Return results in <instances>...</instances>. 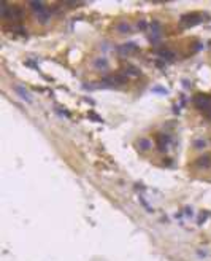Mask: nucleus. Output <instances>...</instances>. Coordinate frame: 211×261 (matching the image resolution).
Segmentation results:
<instances>
[{
    "label": "nucleus",
    "mask_w": 211,
    "mask_h": 261,
    "mask_svg": "<svg viewBox=\"0 0 211 261\" xmlns=\"http://www.w3.org/2000/svg\"><path fill=\"white\" fill-rule=\"evenodd\" d=\"M195 164L198 166V167H203V169L210 167V166H211V156H202V158H198Z\"/></svg>",
    "instance_id": "nucleus-7"
},
{
    "label": "nucleus",
    "mask_w": 211,
    "mask_h": 261,
    "mask_svg": "<svg viewBox=\"0 0 211 261\" xmlns=\"http://www.w3.org/2000/svg\"><path fill=\"white\" fill-rule=\"evenodd\" d=\"M49 19H51V15H49L48 10H44V11H41V13H38V15H37V21H38V23H41V24L49 23Z\"/></svg>",
    "instance_id": "nucleus-8"
},
{
    "label": "nucleus",
    "mask_w": 211,
    "mask_h": 261,
    "mask_svg": "<svg viewBox=\"0 0 211 261\" xmlns=\"http://www.w3.org/2000/svg\"><path fill=\"white\" fill-rule=\"evenodd\" d=\"M124 72H126V73H130V75H138V73H140L135 67H129V69L126 67V70H124Z\"/></svg>",
    "instance_id": "nucleus-11"
},
{
    "label": "nucleus",
    "mask_w": 211,
    "mask_h": 261,
    "mask_svg": "<svg viewBox=\"0 0 211 261\" xmlns=\"http://www.w3.org/2000/svg\"><path fill=\"white\" fill-rule=\"evenodd\" d=\"M94 67H95L97 70H108L110 62L106 61V57H97V59L94 61Z\"/></svg>",
    "instance_id": "nucleus-4"
},
{
    "label": "nucleus",
    "mask_w": 211,
    "mask_h": 261,
    "mask_svg": "<svg viewBox=\"0 0 211 261\" xmlns=\"http://www.w3.org/2000/svg\"><path fill=\"white\" fill-rule=\"evenodd\" d=\"M15 93L18 94L19 97H21L22 101H26V102H32V96H30V93L27 89H24V86H21V85H15Z\"/></svg>",
    "instance_id": "nucleus-3"
},
{
    "label": "nucleus",
    "mask_w": 211,
    "mask_h": 261,
    "mask_svg": "<svg viewBox=\"0 0 211 261\" xmlns=\"http://www.w3.org/2000/svg\"><path fill=\"white\" fill-rule=\"evenodd\" d=\"M118 53L119 54H122V56H126V54H130V53H135L138 51V46L137 43H133V41H130V43H124V45L118 46Z\"/></svg>",
    "instance_id": "nucleus-1"
},
{
    "label": "nucleus",
    "mask_w": 211,
    "mask_h": 261,
    "mask_svg": "<svg viewBox=\"0 0 211 261\" xmlns=\"http://www.w3.org/2000/svg\"><path fill=\"white\" fill-rule=\"evenodd\" d=\"M116 32H119V34H132V26L129 23H126V21H122V23L116 24Z\"/></svg>",
    "instance_id": "nucleus-5"
},
{
    "label": "nucleus",
    "mask_w": 211,
    "mask_h": 261,
    "mask_svg": "<svg viewBox=\"0 0 211 261\" xmlns=\"http://www.w3.org/2000/svg\"><path fill=\"white\" fill-rule=\"evenodd\" d=\"M138 29H146V23H144V21L138 23Z\"/></svg>",
    "instance_id": "nucleus-12"
},
{
    "label": "nucleus",
    "mask_w": 211,
    "mask_h": 261,
    "mask_svg": "<svg viewBox=\"0 0 211 261\" xmlns=\"http://www.w3.org/2000/svg\"><path fill=\"white\" fill-rule=\"evenodd\" d=\"M138 145H140L141 150H149V148H151V142H149L148 138H144V137L138 140Z\"/></svg>",
    "instance_id": "nucleus-9"
},
{
    "label": "nucleus",
    "mask_w": 211,
    "mask_h": 261,
    "mask_svg": "<svg viewBox=\"0 0 211 261\" xmlns=\"http://www.w3.org/2000/svg\"><path fill=\"white\" fill-rule=\"evenodd\" d=\"M154 91H159V93H167V89H162V88H159V86H157V88H154Z\"/></svg>",
    "instance_id": "nucleus-13"
},
{
    "label": "nucleus",
    "mask_w": 211,
    "mask_h": 261,
    "mask_svg": "<svg viewBox=\"0 0 211 261\" xmlns=\"http://www.w3.org/2000/svg\"><path fill=\"white\" fill-rule=\"evenodd\" d=\"M29 7L32 8L37 15H38V13H41V11H44V10H48V8L44 7L43 2H29Z\"/></svg>",
    "instance_id": "nucleus-6"
},
{
    "label": "nucleus",
    "mask_w": 211,
    "mask_h": 261,
    "mask_svg": "<svg viewBox=\"0 0 211 261\" xmlns=\"http://www.w3.org/2000/svg\"><path fill=\"white\" fill-rule=\"evenodd\" d=\"M195 105L200 108V110H208V108H211V97L208 96H197L195 97Z\"/></svg>",
    "instance_id": "nucleus-2"
},
{
    "label": "nucleus",
    "mask_w": 211,
    "mask_h": 261,
    "mask_svg": "<svg viewBox=\"0 0 211 261\" xmlns=\"http://www.w3.org/2000/svg\"><path fill=\"white\" fill-rule=\"evenodd\" d=\"M194 146H195L197 150L205 148V146H206V140H205V138H197L195 142H194Z\"/></svg>",
    "instance_id": "nucleus-10"
}]
</instances>
